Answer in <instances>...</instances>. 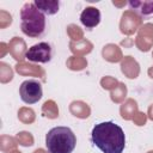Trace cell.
<instances>
[{"mask_svg":"<svg viewBox=\"0 0 153 153\" xmlns=\"http://www.w3.org/2000/svg\"><path fill=\"white\" fill-rule=\"evenodd\" d=\"M80 22L86 29H92L100 23V11L96 7H86L80 14Z\"/></svg>","mask_w":153,"mask_h":153,"instance_id":"52a82bcc","label":"cell"},{"mask_svg":"<svg viewBox=\"0 0 153 153\" xmlns=\"http://www.w3.org/2000/svg\"><path fill=\"white\" fill-rule=\"evenodd\" d=\"M19 94H20V98H22V100L24 103H26V104H35L43 96L42 85H41V82L38 80H35V79L24 80L20 84Z\"/></svg>","mask_w":153,"mask_h":153,"instance_id":"277c9868","label":"cell"},{"mask_svg":"<svg viewBox=\"0 0 153 153\" xmlns=\"http://www.w3.org/2000/svg\"><path fill=\"white\" fill-rule=\"evenodd\" d=\"M76 136L69 127H54L45 135V147L49 153H72Z\"/></svg>","mask_w":153,"mask_h":153,"instance_id":"7a4b0ae2","label":"cell"},{"mask_svg":"<svg viewBox=\"0 0 153 153\" xmlns=\"http://www.w3.org/2000/svg\"><path fill=\"white\" fill-rule=\"evenodd\" d=\"M20 27L29 37H41L45 31V14L33 2H25L20 10Z\"/></svg>","mask_w":153,"mask_h":153,"instance_id":"3957f363","label":"cell"},{"mask_svg":"<svg viewBox=\"0 0 153 153\" xmlns=\"http://www.w3.org/2000/svg\"><path fill=\"white\" fill-rule=\"evenodd\" d=\"M130 10H133L142 19H151L153 17V0L152 1H139L131 0L128 2Z\"/></svg>","mask_w":153,"mask_h":153,"instance_id":"8992f818","label":"cell"},{"mask_svg":"<svg viewBox=\"0 0 153 153\" xmlns=\"http://www.w3.org/2000/svg\"><path fill=\"white\" fill-rule=\"evenodd\" d=\"M51 56L53 49L51 45L47 42H39L37 44H33L25 51V59L31 62L47 63L51 60Z\"/></svg>","mask_w":153,"mask_h":153,"instance_id":"5b68a950","label":"cell"},{"mask_svg":"<svg viewBox=\"0 0 153 153\" xmlns=\"http://www.w3.org/2000/svg\"><path fill=\"white\" fill-rule=\"evenodd\" d=\"M92 142L103 153H122L126 147L123 129L112 121L96 124L91 133Z\"/></svg>","mask_w":153,"mask_h":153,"instance_id":"6da1fadb","label":"cell"},{"mask_svg":"<svg viewBox=\"0 0 153 153\" xmlns=\"http://www.w3.org/2000/svg\"><path fill=\"white\" fill-rule=\"evenodd\" d=\"M33 4L45 16L55 14V13H57V11L60 8V2L56 0H35Z\"/></svg>","mask_w":153,"mask_h":153,"instance_id":"ba28073f","label":"cell"}]
</instances>
